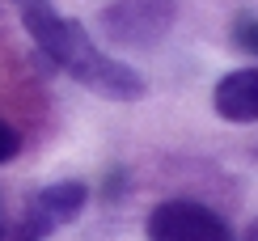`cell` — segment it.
<instances>
[{
    "mask_svg": "<svg viewBox=\"0 0 258 241\" xmlns=\"http://www.w3.org/2000/svg\"><path fill=\"white\" fill-rule=\"evenodd\" d=\"M212 106L224 123H258V68H237L220 76L212 89Z\"/></svg>",
    "mask_w": 258,
    "mask_h": 241,
    "instance_id": "obj_5",
    "label": "cell"
},
{
    "mask_svg": "<svg viewBox=\"0 0 258 241\" xmlns=\"http://www.w3.org/2000/svg\"><path fill=\"white\" fill-rule=\"evenodd\" d=\"M174 17H178V0H110L102 9L98 26L106 42L123 51H144L157 47L174 30Z\"/></svg>",
    "mask_w": 258,
    "mask_h": 241,
    "instance_id": "obj_2",
    "label": "cell"
},
{
    "mask_svg": "<svg viewBox=\"0 0 258 241\" xmlns=\"http://www.w3.org/2000/svg\"><path fill=\"white\" fill-rule=\"evenodd\" d=\"M17 148H21V140H17V131L5 123V118H0V165H5V161H13L17 157Z\"/></svg>",
    "mask_w": 258,
    "mask_h": 241,
    "instance_id": "obj_7",
    "label": "cell"
},
{
    "mask_svg": "<svg viewBox=\"0 0 258 241\" xmlns=\"http://www.w3.org/2000/svg\"><path fill=\"white\" fill-rule=\"evenodd\" d=\"M0 237H5V228H0Z\"/></svg>",
    "mask_w": 258,
    "mask_h": 241,
    "instance_id": "obj_9",
    "label": "cell"
},
{
    "mask_svg": "<svg viewBox=\"0 0 258 241\" xmlns=\"http://www.w3.org/2000/svg\"><path fill=\"white\" fill-rule=\"evenodd\" d=\"M233 38H237V47H245L250 55H258V21H254V17H237Z\"/></svg>",
    "mask_w": 258,
    "mask_h": 241,
    "instance_id": "obj_6",
    "label": "cell"
},
{
    "mask_svg": "<svg viewBox=\"0 0 258 241\" xmlns=\"http://www.w3.org/2000/svg\"><path fill=\"white\" fill-rule=\"evenodd\" d=\"M51 64L63 68L77 85L93 89L98 97H110V102H140V97L148 93L144 76H140L132 64H123V59H114V55H102V51L89 42L85 26H81V21H72V17H68V26H63L59 47L51 51Z\"/></svg>",
    "mask_w": 258,
    "mask_h": 241,
    "instance_id": "obj_1",
    "label": "cell"
},
{
    "mask_svg": "<svg viewBox=\"0 0 258 241\" xmlns=\"http://www.w3.org/2000/svg\"><path fill=\"white\" fill-rule=\"evenodd\" d=\"M148 241H237L212 207L195 199H165L148 212Z\"/></svg>",
    "mask_w": 258,
    "mask_h": 241,
    "instance_id": "obj_3",
    "label": "cell"
},
{
    "mask_svg": "<svg viewBox=\"0 0 258 241\" xmlns=\"http://www.w3.org/2000/svg\"><path fill=\"white\" fill-rule=\"evenodd\" d=\"M89 203V186L85 182H55V186H42L34 199L26 203L17 224V241H42L51 237L55 228L72 224L81 216V207Z\"/></svg>",
    "mask_w": 258,
    "mask_h": 241,
    "instance_id": "obj_4",
    "label": "cell"
},
{
    "mask_svg": "<svg viewBox=\"0 0 258 241\" xmlns=\"http://www.w3.org/2000/svg\"><path fill=\"white\" fill-rule=\"evenodd\" d=\"M245 241H258V220H254L250 228H245Z\"/></svg>",
    "mask_w": 258,
    "mask_h": 241,
    "instance_id": "obj_8",
    "label": "cell"
}]
</instances>
